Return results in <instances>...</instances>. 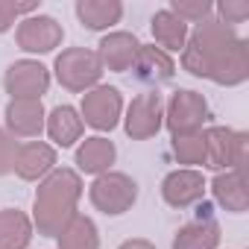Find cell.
I'll return each mask as SVG.
<instances>
[{
	"label": "cell",
	"instance_id": "cell-14",
	"mask_svg": "<svg viewBox=\"0 0 249 249\" xmlns=\"http://www.w3.org/2000/svg\"><path fill=\"white\" fill-rule=\"evenodd\" d=\"M50 170H56V150L44 141H30L18 147L15 173L24 182H41Z\"/></svg>",
	"mask_w": 249,
	"mask_h": 249
},
{
	"label": "cell",
	"instance_id": "cell-22",
	"mask_svg": "<svg viewBox=\"0 0 249 249\" xmlns=\"http://www.w3.org/2000/svg\"><path fill=\"white\" fill-rule=\"evenodd\" d=\"M59 249H100V231L91 217L73 214L71 223L59 231Z\"/></svg>",
	"mask_w": 249,
	"mask_h": 249
},
{
	"label": "cell",
	"instance_id": "cell-12",
	"mask_svg": "<svg viewBox=\"0 0 249 249\" xmlns=\"http://www.w3.org/2000/svg\"><path fill=\"white\" fill-rule=\"evenodd\" d=\"M205 194V179L199 170L185 167V170H173L164 176L161 182V196L170 208H188L194 202H199Z\"/></svg>",
	"mask_w": 249,
	"mask_h": 249
},
{
	"label": "cell",
	"instance_id": "cell-7",
	"mask_svg": "<svg viewBox=\"0 0 249 249\" xmlns=\"http://www.w3.org/2000/svg\"><path fill=\"white\" fill-rule=\"evenodd\" d=\"M120 111H123V97L114 85H97L82 94L79 117L97 132H111L120 120Z\"/></svg>",
	"mask_w": 249,
	"mask_h": 249
},
{
	"label": "cell",
	"instance_id": "cell-18",
	"mask_svg": "<svg viewBox=\"0 0 249 249\" xmlns=\"http://www.w3.org/2000/svg\"><path fill=\"white\" fill-rule=\"evenodd\" d=\"M211 191H214V199L226 211L243 214L249 208V194H246V185H243V173L240 170H223V173H217V179L211 182Z\"/></svg>",
	"mask_w": 249,
	"mask_h": 249
},
{
	"label": "cell",
	"instance_id": "cell-27",
	"mask_svg": "<svg viewBox=\"0 0 249 249\" xmlns=\"http://www.w3.org/2000/svg\"><path fill=\"white\" fill-rule=\"evenodd\" d=\"M18 141L6 132V129H0V176H6L15 170V156H18Z\"/></svg>",
	"mask_w": 249,
	"mask_h": 249
},
{
	"label": "cell",
	"instance_id": "cell-8",
	"mask_svg": "<svg viewBox=\"0 0 249 249\" xmlns=\"http://www.w3.org/2000/svg\"><path fill=\"white\" fill-rule=\"evenodd\" d=\"M164 123V103H161V94L156 91H144L138 94L129 108H126V120H123V129L132 141H147L153 135H159Z\"/></svg>",
	"mask_w": 249,
	"mask_h": 249
},
{
	"label": "cell",
	"instance_id": "cell-9",
	"mask_svg": "<svg viewBox=\"0 0 249 249\" xmlns=\"http://www.w3.org/2000/svg\"><path fill=\"white\" fill-rule=\"evenodd\" d=\"M3 88L12 100H41V94L50 88V71L33 59L12 62L3 76Z\"/></svg>",
	"mask_w": 249,
	"mask_h": 249
},
{
	"label": "cell",
	"instance_id": "cell-11",
	"mask_svg": "<svg viewBox=\"0 0 249 249\" xmlns=\"http://www.w3.org/2000/svg\"><path fill=\"white\" fill-rule=\"evenodd\" d=\"M138 50H141V41L132 33H108L97 44V59H100L103 71L123 73V71H129L135 65Z\"/></svg>",
	"mask_w": 249,
	"mask_h": 249
},
{
	"label": "cell",
	"instance_id": "cell-13",
	"mask_svg": "<svg viewBox=\"0 0 249 249\" xmlns=\"http://www.w3.org/2000/svg\"><path fill=\"white\" fill-rule=\"evenodd\" d=\"M47 111L41 100H9L6 106V129L15 138H38L44 132Z\"/></svg>",
	"mask_w": 249,
	"mask_h": 249
},
{
	"label": "cell",
	"instance_id": "cell-24",
	"mask_svg": "<svg viewBox=\"0 0 249 249\" xmlns=\"http://www.w3.org/2000/svg\"><path fill=\"white\" fill-rule=\"evenodd\" d=\"M173 156L179 164H205V141L202 132L173 138Z\"/></svg>",
	"mask_w": 249,
	"mask_h": 249
},
{
	"label": "cell",
	"instance_id": "cell-21",
	"mask_svg": "<svg viewBox=\"0 0 249 249\" xmlns=\"http://www.w3.org/2000/svg\"><path fill=\"white\" fill-rule=\"evenodd\" d=\"M132 71H135V73H138V79H144V82H167V79L173 76L176 65H173V59H170L164 50L141 44V50H138V56H135Z\"/></svg>",
	"mask_w": 249,
	"mask_h": 249
},
{
	"label": "cell",
	"instance_id": "cell-23",
	"mask_svg": "<svg viewBox=\"0 0 249 249\" xmlns=\"http://www.w3.org/2000/svg\"><path fill=\"white\" fill-rule=\"evenodd\" d=\"M217 243H220V226L211 220L188 223L173 237V249H217Z\"/></svg>",
	"mask_w": 249,
	"mask_h": 249
},
{
	"label": "cell",
	"instance_id": "cell-28",
	"mask_svg": "<svg viewBox=\"0 0 249 249\" xmlns=\"http://www.w3.org/2000/svg\"><path fill=\"white\" fill-rule=\"evenodd\" d=\"M217 9H220V21L229 24V27L243 24L249 18V3H246V0H223Z\"/></svg>",
	"mask_w": 249,
	"mask_h": 249
},
{
	"label": "cell",
	"instance_id": "cell-20",
	"mask_svg": "<svg viewBox=\"0 0 249 249\" xmlns=\"http://www.w3.org/2000/svg\"><path fill=\"white\" fill-rule=\"evenodd\" d=\"M153 38L159 41V50L179 53L188 44V24L179 21L170 9H159L153 15Z\"/></svg>",
	"mask_w": 249,
	"mask_h": 249
},
{
	"label": "cell",
	"instance_id": "cell-1",
	"mask_svg": "<svg viewBox=\"0 0 249 249\" xmlns=\"http://www.w3.org/2000/svg\"><path fill=\"white\" fill-rule=\"evenodd\" d=\"M182 68L226 88L240 85L249 79V44L234 33V27L220 18H205L194 33H188Z\"/></svg>",
	"mask_w": 249,
	"mask_h": 249
},
{
	"label": "cell",
	"instance_id": "cell-6",
	"mask_svg": "<svg viewBox=\"0 0 249 249\" xmlns=\"http://www.w3.org/2000/svg\"><path fill=\"white\" fill-rule=\"evenodd\" d=\"M205 120H208V103H205L202 94L179 88L170 97L164 123H167V129H170L173 138H179V135H196Z\"/></svg>",
	"mask_w": 249,
	"mask_h": 249
},
{
	"label": "cell",
	"instance_id": "cell-10",
	"mask_svg": "<svg viewBox=\"0 0 249 249\" xmlns=\"http://www.w3.org/2000/svg\"><path fill=\"white\" fill-rule=\"evenodd\" d=\"M65 38V30L50 15H27L18 24L15 41L24 53H53Z\"/></svg>",
	"mask_w": 249,
	"mask_h": 249
},
{
	"label": "cell",
	"instance_id": "cell-25",
	"mask_svg": "<svg viewBox=\"0 0 249 249\" xmlns=\"http://www.w3.org/2000/svg\"><path fill=\"white\" fill-rule=\"evenodd\" d=\"M179 21H205L211 18V0H170V6H167Z\"/></svg>",
	"mask_w": 249,
	"mask_h": 249
},
{
	"label": "cell",
	"instance_id": "cell-26",
	"mask_svg": "<svg viewBox=\"0 0 249 249\" xmlns=\"http://www.w3.org/2000/svg\"><path fill=\"white\" fill-rule=\"evenodd\" d=\"M38 3H12V0H0V33L12 30L18 15H36Z\"/></svg>",
	"mask_w": 249,
	"mask_h": 249
},
{
	"label": "cell",
	"instance_id": "cell-29",
	"mask_svg": "<svg viewBox=\"0 0 249 249\" xmlns=\"http://www.w3.org/2000/svg\"><path fill=\"white\" fill-rule=\"evenodd\" d=\"M117 249H156L150 240H144V237H132V240H123Z\"/></svg>",
	"mask_w": 249,
	"mask_h": 249
},
{
	"label": "cell",
	"instance_id": "cell-19",
	"mask_svg": "<svg viewBox=\"0 0 249 249\" xmlns=\"http://www.w3.org/2000/svg\"><path fill=\"white\" fill-rule=\"evenodd\" d=\"M33 240V220L21 208H0V249H27Z\"/></svg>",
	"mask_w": 249,
	"mask_h": 249
},
{
	"label": "cell",
	"instance_id": "cell-15",
	"mask_svg": "<svg viewBox=\"0 0 249 249\" xmlns=\"http://www.w3.org/2000/svg\"><path fill=\"white\" fill-rule=\"evenodd\" d=\"M44 129H47L50 141L65 150V147H73L82 138L85 123H82V117H79V111L73 106H56L44 120Z\"/></svg>",
	"mask_w": 249,
	"mask_h": 249
},
{
	"label": "cell",
	"instance_id": "cell-5",
	"mask_svg": "<svg viewBox=\"0 0 249 249\" xmlns=\"http://www.w3.org/2000/svg\"><path fill=\"white\" fill-rule=\"evenodd\" d=\"M205 141V167L211 170H240L246 167V132H234L226 126H208L202 132Z\"/></svg>",
	"mask_w": 249,
	"mask_h": 249
},
{
	"label": "cell",
	"instance_id": "cell-2",
	"mask_svg": "<svg viewBox=\"0 0 249 249\" xmlns=\"http://www.w3.org/2000/svg\"><path fill=\"white\" fill-rule=\"evenodd\" d=\"M79 196H82V179L76 170H71V167L50 170L38 182L36 199H33V226L38 229V234L59 237V231L76 214Z\"/></svg>",
	"mask_w": 249,
	"mask_h": 249
},
{
	"label": "cell",
	"instance_id": "cell-17",
	"mask_svg": "<svg viewBox=\"0 0 249 249\" xmlns=\"http://www.w3.org/2000/svg\"><path fill=\"white\" fill-rule=\"evenodd\" d=\"M76 18L85 30L100 33L123 18V3L120 0H76Z\"/></svg>",
	"mask_w": 249,
	"mask_h": 249
},
{
	"label": "cell",
	"instance_id": "cell-3",
	"mask_svg": "<svg viewBox=\"0 0 249 249\" xmlns=\"http://www.w3.org/2000/svg\"><path fill=\"white\" fill-rule=\"evenodd\" d=\"M103 76V65L97 59L94 50L85 47H68L56 56V79L62 82V88L85 94L91 88H97Z\"/></svg>",
	"mask_w": 249,
	"mask_h": 249
},
{
	"label": "cell",
	"instance_id": "cell-16",
	"mask_svg": "<svg viewBox=\"0 0 249 249\" xmlns=\"http://www.w3.org/2000/svg\"><path fill=\"white\" fill-rule=\"evenodd\" d=\"M117 159V150L108 138L103 135H94V138H85L76 150V167L88 176H103L108 173V167L114 164Z\"/></svg>",
	"mask_w": 249,
	"mask_h": 249
},
{
	"label": "cell",
	"instance_id": "cell-4",
	"mask_svg": "<svg viewBox=\"0 0 249 249\" xmlns=\"http://www.w3.org/2000/svg\"><path fill=\"white\" fill-rule=\"evenodd\" d=\"M88 196H91V205H94L97 211H103V214H108V217H120V214H126V211L135 205V199H138V185H135V179L126 176V173L108 170V173H103V176L94 179Z\"/></svg>",
	"mask_w": 249,
	"mask_h": 249
}]
</instances>
